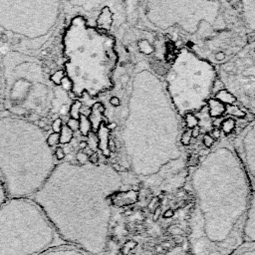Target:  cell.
<instances>
[{
  "instance_id": "cell-12",
  "label": "cell",
  "mask_w": 255,
  "mask_h": 255,
  "mask_svg": "<svg viewBox=\"0 0 255 255\" xmlns=\"http://www.w3.org/2000/svg\"><path fill=\"white\" fill-rule=\"evenodd\" d=\"M232 145L255 192V119L237 134Z\"/></svg>"
},
{
  "instance_id": "cell-22",
  "label": "cell",
  "mask_w": 255,
  "mask_h": 255,
  "mask_svg": "<svg viewBox=\"0 0 255 255\" xmlns=\"http://www.w3.org/2000/svg\"><path fill=\"white\" fill-rule=\"evenodd\" d=\"M81 107H82V104L79 101H75L74 103H72V105L69 109V114L71 116V119H74V120H77V121L80 120Z\"/></svg>"
},
{
  "instance_id": "cell-14",
  "label": "cell",
  "mask_w": 255,
  "mask_h": 255,
  "mask_svg": "<svg viewBox=\"0 0 255 255\" xmlns=\"http://www.w3.org/2000/svg\"><path fill=\"white\" fill-rule=\"evenodd\" d=\"M114 13L109 5H104L96 19V27L105 32H109L113 26Z\"/></svg>"
},
{
  "instance_id": "cell-29",
  "label": "cell",
  "mask_w": 255,
  "mask_h": 255,
  "mask_svg": "<svg viewBox=\"0 0 255 255\" xmlns=\"http://www.w3.org/2000/svg\"><path fill=\"white\" fill-rule=\"evenodd\" d=\"M191 129H189L188 131H184L182 133V135L180 136L179 140H180V143L183 144V145H186L190 142V138H191Z\"/></svg>"
},
{
  "instance_id": "cell-23",
  "label": "cell",
  "mask_w": 255,
  "mask_h": 255,
  "mask_svg": "<svg viewBox=\"0 0 255 255\" xmlns=\"http://www.w3.org/2000/svg\"><path fill=\"white\" fill-rule=\"evenodd\" d=\"M60 142V134L57 132H51L47 135V143L52 148L53 146L59 144Z\"/></svg>"
},
{
  "instance_id": "cell-25",
  "label": "cell",
  "mask_w": 255,
  "mask_h": 255,
  "mask_svg": "<svg viewBox=\"0 0 255 255\" xmlns=\"http://www.w3.org/2000/svg\"><path fill=\"white\" fill-rule=\"evenodd\" d=\"M9 199L8 194H7V190L6 187L4 185L3 180L0 177V207Z\"/></svg>"
},
{
  "instance_id": "cell-11",
  "label": "cell",
  "mask_w": 255,
  "mask_h": 255,
  "mask_svg": "<svg viewBox=\"0 0 255 255\" xmlns=\"http://www.w3.org/2000/svg\"><path fill=\"white\" fill-rule=\"evenodd\" d=\"M220 4L215 1H152L147 2L146 17L161 29L179 25L187 33L192 34L201 22L212 25L199 16H218Z\"/></svg>"
},
{
  "instance_id": "cell-8",
  "label": "cell",
  "mask_w": 255,
  "mask_h": 255,
  "mask_svg": "<svg viewBox=\"0 0 255 255\" xmlns=\"http://www.w3.org/2000/svg\"><path fill=\"white\" fill-rule=\"evenodd\" d=\"M67 245L31 198H9L0 207V255H40Z\"/></svg>"
},
{
  "instance_id": "cell-15",
  "label": "cell",
  "mask_w": 255,
  "mask_h": 255,
  "mask_svg": "<svg viewBox=\"0 0 255 255\" xmlns=\"http://www.w3.org/2000/svg\"><path fill=\"white\" fill-rule=\"evenodd\" d=\"M240 4L245 25L255 35V1H242Z\"/></svg>"
},
{
  "instance_id": "cell-24",
  "label": "cell",
  "mask_w": 255,
  "mask_h": 255,
  "mask_svg": "<svg viewBox=\"0 0 255 255\" xmlns=\"http://www.w3.org/2000/svg\"><path fill=\"white\" fill-rule=\"evenodd\" d=\"M234 128H235V122H234V120H232V119H227V120H225V121L222 123V125H221V128H222L223 131L226 132V133L231 132Z\"/></svg>"
},
{
  "instance_id": "cell-18",
  "label": "cell",
  "mask_w": 255,
  "mask_h": 255,
  "mask_svg": "<svg viewBox=\"0 0 255 255\" xmlns=\"http://www.w3.org/2000/svg\"><path fill=\"white\" fill-rule=\"evenodd\" d=\"M214 98L217 99V100H218L219 102H221L222 104H224L225 106H227V105H237L235 98H234L227 90H225V89L220 90V91L216 94V96H215Z\"/></svg>"
},
{
  "instance_id": "cell-20",
  "label": "cell",
  "mask_w": 255,
  "mask_h": 255,
  "mask_svg": "<svg viewBox=\"0 0 255 255\" xmlns=\"http://www.w3.org/2000/svg\"><path fill=\"white\" fill-rule=\"evenodd\" d=\"M59 134H60V142H59V143H61V144H67V143H69V142L73 139L74 130L71 129V128L67 126V124H64Z\"/></svg>"
},
{
  "instance_id": "cell-13",
  "label": "cell",
  "mask_w": 255,
  "mask_h": 255,
  "mask_svg": "<svg viewBox=\"0 0 255 255\" xmlns=\"http://www.w3.org/2000/svg\"><path fill=\"white\" fill-rule=\"evenodd\" d=\"M244 242L255 243V192L252 190L243 230ZM243 242V243H244Z\"/></svg>"
},
{
  "instance_id": "cell-17",
  "label": "cell",
  "mask_w": 255,
  "mask_h": 255,
  "mask_svg": "<svg viewBox=\"0 0 255 255\" xmlns=\"http://www.w3.org/2000/svg\"><path fill=\"white\" fill-rule=\"evenodd\" d=\"M207 104L209 107V113L211 117H219L225 112V105L215 98H210Z\"/></svg>"
},
{
  "instance_id": "cell-4",
  "label": "cell",
  "mask_w": 255,
  "mask_h": 255,
  "mask_svg": "<svg viewBox=\"0 0 255 255\" xmlns=\"http://www.w3.org/2000/svg\"><path fill=\"white\" fill-rule=\"evenodd\" d=\"M45 62L36 55L5 48L0 52L3 114L42 128L67 115L72 105L67 90L50 80Z\"/></svg>"
},
{
  "instance_id": "cell-3",
  "label": "cell",
  "mask_w": 255,
  "mask_h": 255,
  "mask_svg": "<svg viewBox=\"0 0 255 255\" xmlns=\"http://www.w3.org/2000/svg\"><path fill=\"white\" fill-rule=\"evenodd\" d=\"M132 87L123 139L133 171L146 176L179 157L178 114L163 82L150 72L138 73Z\"/></svg>"
},
{
  "instance_id": "cell-6",
  "label": "cell",
  "mask_w": 255,
  "mask_h": 255,
  "mask_svg": "<svg viewBox=\"0 0 255 255\" xmlns=\"http://www.w3.org/2000/svg\"><path fill=\"white\" fill-rule=\"evenodd\" d=\"M61 45L63 71L74 97H98L113 87L118 54L109 32L76 13L64 24Z\"/></svg>"
},
{
  "instance_id": "cell-21",
  "label": "cell",
  "mask_w": 255,
  "mask_h": 255,
  "mask_svg": "<svg viewBox=\"0 0 255 255\" xmlns=\"http://www.w3.org/2000/svg\"><path fill=\"white\" fill-rule=\"evenodd\" d=\"M50 80L56 86L63 87L64 86V81H66V77H65V73H64L63 69H59V70L51 73Z\"/></svg>"
},
{
  "instance_id": "cell-16",
  "label": "cell",
  "mask_w": 255,
  "mask_h": 255,
  "mask_svg": "<svg viewBox=\"0 0 255 255\" xmlns=\"http://www.w3.org/2000/svg\"><path fill=\"white\" fill-rule=\"evenodd\" d=\"M40 255H90V254L73 245L67 244V245L50 249Z\"/></svg>"
},
{
  "instance_id": "cell-9",
  "label": "cell",
  "mask_w": 255,
  "mask_h": 255,
  "mask_svg": "<svg viewBox=\"0 0 255 255\" xmlns=\"http://www.w3.org/2000/svg\"><path fill=\"white\" fill-rule=\"evenodd\" d=\"M217 79L211 62L183 48L167 71L163 84L176 113L184 117L207 104Z\"/></svg>"
},
{
  "instance_id": "cell-34",
  "label": "cell",
  "mask_w": 255,
  "mask_h": 255,
  "mask_svg": "<svg viewBox=\"0 0 255 255\" xmlns=\"http://www.w3.org/2000/svg\"><path fill=\"white\" fill-rule=\"evenodd\" d=\"M3 114V96H2V85L0 78V116Z\"/></svg>"
},
{
  "instance_id": "cell-33",
  "label": "cell",
  "mask_w": 255,
  "mask_h": 255,
  "mask_svg": "<svg viewBox=\"0 0 255 255\" xmlns=\"http://www.w3.org/2000/svg\"><path fill=\"white\" fill-rule=\"evenodd\" d=\"M110 104H112V105L115 106V107H118V106H120L121 102H120V99H119L118 97L114 96V97H112V98L110 99Z\"/></svg>"
},
{
  "instance_id": "cell-5",
  "label": "cell",
  "mask_w": 255,
  "mask_h": 255,
  "mask_svg": "<svg viewBox=\"0 0 255 255\" xmlns=\"http://www.w3.org/2000/svg\"><path fill=\"white\" fill-rule=\"evenodd\" d=\"M41 126L0 116V177L9 198H31L44 184L57 160Z\"/></svg>"
},
{
  "instance_id": "cell-36",
  "label": "cell",
  "mask_w": 255,
  "mask_h": 255,
  "mask_svg": "<svg viewBox=\"0 0 255 255\" xmlns=\"http://www.w3.org/2000/svg\"><path fill=\"white\" fill-rule=\"evenodd\" d=\"M199 132H200V129H199L198 127H195V128H191V136L196 137V136H198Z\"/></svg>"
},
{
  "instance_id": "cell-32",
  "label": "cell",
  "mask_w": 255,
  "mask_h": 255,
  "mask_svg": "<svg viewBox=\"0 0 255 255\" xmlns=\"http://www.w3.org/2000/svg\"><path fill=\"white\" fill-rule=\"evenodd\" d=\"M67 126L71 128V129H76L79 128V121L77 120H74V119H70L69 122L67 123Z\"/></svg>"
},
{
  "instance_id": "cell-19",
  "label": "cell",
  "mask_w": 255,
  "mask_h": 255,
  "mask_svg": "<svg viewBox=\"0 0 255 255\" xmlns=\"http://www.w3.org/2000/svg\"><path fill=\"white\" fill-rule=\"evenodd\" d=\"M231 255H255V243L244 242Z\"/></svg>"
},
{
  "instance_id": "cell-10",
  "label": "cell",
  "mask_w": 255,
  "mask_h": 255,
  "mask_svg": "<svg viewBox=\"0 0 255 255\" xmlns=\"http://www.w3.org/2000/svg\"><path fill=\"white\" fill-rule=\"evenodd\" d=\"M217 78L237 105L255 116V40L216 68Z\"/></svg>"
},
{
  "instance_id": "cell-30",
  "label": "cell",
  "mask_w": 255,
  "mask_h": 255,
  "mask_svg": "<svg viewBox=\"0 0 255 255\" xmlns=\"http://www.w3.org/2000/svg\"><path fill=\"white\" fill-rule=\"evenodd\" d=\"M76 158L79 161V164H87V161L89 160V156L83 151H79L76 155Z\"/></svg>"
},
{
  "instance_id": "cell-2",
  "label": "cell",
  "mask_w": 255,
  "mask_h": 255,
  "mask_svg": "<svg viewBox=\"0 0 255 255\" xmlns=\"http://www.w3.org/2000/svg\"><path fill=\"white\" fill-rule=\"evenodd\" d=\"M192 255H231L244 242L252 188L232 142L213 146L192 174Z\"/></svg>"
},
{
  "instance_id": "cell-26",
  "label": "cell",
  "mask_w": 255,
  "mask_h": 255,
  "mask_svg": "<svg viewBox=\"0 0 255 255\" xmlns=\"http://www.w3.org/2000/svg\"><path fill=\"white\" fill-rule=\"evenodd\" d=\"M183 118L185 119V123H186L187 128H190V129L197 127L198 122H197V119L195 118V116L193 114H187Z\"/></svg>"
},
{
  "instance_id": "cell-7",
  "label": "cell",
  "mask_w": 255,
  "mask_h": 255,
  "mask_svg": "<svg viewBox=\"0 0 255 255\" xmlns=\"http://www.w3.org/2000/svg\"><path fill=\"white\" fill-rule=\"evenodd\" d=\"M65 14L63 1H0V44L38 56L59 31Z\"/></svg>"
},
{
  "instance_id": "cell-1",
  "label": "cell",
  "mask_w": 255,
  "mask_h": 255,
  "mask_svg": "<svg viewBox=\"0 0 255 255\" xmlns=\"http://www.w3.org/2000/svg\"><path fill=\"white\" fill-rule=\"evenodd\" d=\"M122 185L113 166L63 161L31 199L67 244L90 255H104L111 234L112 196Z\"/></svg>"
},
{
  "instance_id": "cell-31",
  "label": "cell",
  "mask_w": 255,
  "mask_h": 255,
  "mask_svg": "<svg viewBox=\"0 0 255 255\" xmlns=\"http://www.w3.org/2000/svg\"><path fill=\"white\" fill-rule=\"evenodd\" d=\"M214 138L212 137V135H209V134H205L204 137H203V142L205 144V146L207 147H211L214 145Z\"/></svg>"
},
{
  "instance_id": "cell-35",
  "label": "cell",
  "mask_w": 255,
  "mask_h": 255,
  "mask_svg": "<svg viewBox=\"0 0 255 255\" xmlns=\"http://www.w3.org/2000/svg\"><path fill=\"white\" fill-rule=\"evenodd\" d=\"M89 161L91 164H98V155L93 153L91 156H89Z\"/></svg>"
},
{
  "instance_id": "cell-28",
  "label": "cell",
  "mask_w": 255,
  "mask_h": 255,
  "mask_svg": "<svg viewBox=\"0 0 255 255\" xmlns=\"http://www.w3.org/2000/svg\"><path fill=\"white\" fill-rule=\"evenodd\" d=\"M54 156H55V158H56L57 161L63 160V159L65 158V156H66V153H65L64 148H63L62 146H57V147L55 148V150H54Z\"/></svg>"
},
{
  "instance_id": "cell-27",
  "label": "cell",
  "mask_w": 255,
  "mask_h": 255,
  "mask_svg": "<svg viewBox=\"0 0 255 255\" xmlns=\"http://www.w3.org/2000/svg\"><path fill=\"white\" fill-rule=\"evenodd\" d=\"M63 122H62V118H57L55 119L52 123H51V129H52V132H57V133H60L61 131V128L63 127Z\"/></svg>"
}]
</instances>
